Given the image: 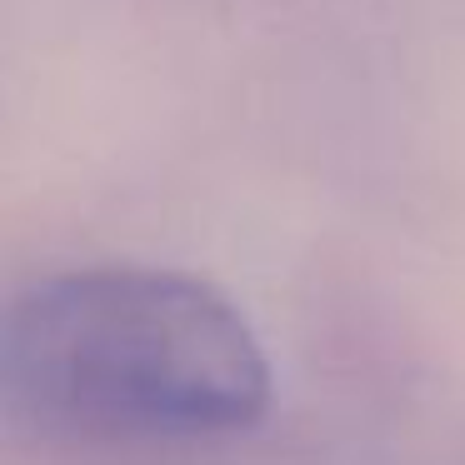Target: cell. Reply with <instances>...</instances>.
Segmentation results:
<instances>
[{
	"label": "cell",
	"instance_id": "6da1fadb",
	"mask_svg": "<svg viewBox=\"0 0 465 465\" xmlns=\"http://www.w3.org/2000/svg\"><path fill=\"white\" fill-rule=\"evenodd\" d=\"M0 385L35 440L125 460L215 450L271 411L251 321L205 281L151 265H85L21 291Z\"/></svg>",
	"mask_w": 465,
	"mask_h": 465
}]
</instances>
